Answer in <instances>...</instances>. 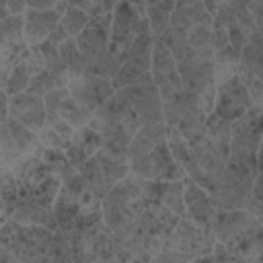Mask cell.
I'll list each match as a JSON object with an SVG mask.
<instances>
[{
	"instance_id": "33",
	"label": "cell",
	"mask_w": 263,
	"mask_h": 263,
	"mask_svg": "<svg viewBox=\"0 0 263 263\" xmlns=\"http://www.w3.org/2000/svg\"><path fill=\"white\" fill-rule=\"evenodd\" d=\"M144 74H146V72H142L140 68H136V66H132V64L125 62V64L121 66V70L115 74V78L111 80V84H113L115 92H119V90H123V88H127V86H132V84H136Z\"/></svg>"
},
{
	"instance_id": "40",
	"label": "cell",
	"mask_w": 263,
	"mask_h": 263,
	"mask_svg": "<svg viewBox=\"0 0 263 263\" xmlns=\"http://www.w3.org/2000/svg\"><path fill=\"white\" fill-rule=\"evenodd\" d=\"M31 10H51L55 6V0H27Z\"/></svg>"
},
{
	"instance_id": "31",
	"label": "cell",
	"mask_w": 263,
	"mask_h": 263,
	"mask_svg": "<svg viewBox=\"0 0 263 263\" xmlns=\"http://www.w3.org/2000/svg\"><path fill=\"white\" fill-rule=\"evenodd\" d=\"M60 119L68 121L72 127H84L90 123L92 119V113H88L86 109H82L72 97H68L64 103H62V109H60Z\"/></svg>"
},
{
	"instance_id": "32",
	"label": "cell",
	"mask_w": 263,
	"mask_h": 263,
	"mask_svg": "<svg viewBox=\"0 0 263 263\" xmlns=\"http://www.w3.org/2000/svg\"><path fill=\"white\" fill-rule=\"evenodd\" d=\"M25 39V14H10L0 21V43Z\"/></svg>"
},
{
	"instance_id": "29",
	"label": "cell",
	"mask_w": 263,
	"mask_h": 263,
	"mask_svg": "<svg viewBox=\"0 0 263 263\" xmlns=\"http://www.w3.org/2000/svg\"><path fill=\"white\" fill-rule=\"evenodd\" d=\"M247 210L263 224V140H261V148H259V156H257V179H255Z\"/></svg>"
},
{
	"instance_id": "34",
	"label": "cell",
	"mask_w": 263,
	"mask_h": 263,
	"mask_svg": "<svg viewBox=\"0 0 263 263\" xmlns=\"http://www.w3.org/2000/svg\"><path fill=\"white\" fill-rule=\"evenodd\" d=\"M70 97L68 88H58V90H51L43 97L45 101V111H47V123H53L55 119H60V109H62V103Z\"/></svg>"
},
{
	"instance_id": "20",
	"label": "cell",
	"mask_w": 263,
	"mask_h": 263,
	"mask_svg": "<svg viewBox=\"0 0 263 263\" xmlns=\"http://www.w3.org/2000/svg\"><path fill=\"white\" fill-rule=\"evenodd\" d=\"M8 111L12 119H16L18 123L27 125L37 134L47 125V111H45L43 97H37L31 92L14 95L8 99Z\"/></svg>"
},
{
	"instance_id": "5",
	"label": "cell",
	"mask_w": 263,
	"mask_h": 263,
	"mask_svg": "<svg viewBox=\"0 0 263 263\" xmlns=\"http://www.w3.org/2000/svg\"><path fill=\"white\" fill-rule=\"evenodd\" d=\"M160 43H164L166 47H171L175 60H177V70L183 82V88L195 95H205L210 90H216L218 86V66H216V58H214V49L212 47H191L183 41H177L171 35V29L156 39Z\"/></svg>"
},
{
	"instance_id": "17",
	"label": "cell",
	"mask_w": 263,
	"mask_h": 263,
	"mask_svg": "<svg viewBox=\"0 0 263 263\" xmlns=\"http://www.w3.org/2000/svg\"><path fill=\"white\" fill-rule=\"evenodd\" d=\"M68 92L70 97L88 113H97L113 95L115 88L111 84V80L95 76V74H82L78 78H72L68 84Z\"/></svg>"
},
{
	"instance_id": "25",
	"label": "cell",
	"mask_w": 263,
	"mask_h": 263,
	"mask_svg": "<svg viewBox=\"0 0 263 263\" xmlns=\"http://www.w3.org/2000/svg\"><path fill=\"white\" fill-rule=\"evenodd\" d=\"M41 68L31 60V55H27L18 66L12 68L10 76H8V82L2 86V92H6L8 97H14V95H23L29 90L31 86V80L35 78V74H39Z\"/></svg>"
},
{
	"instance_id": "7",
	"label": "cell",
	"mask_w": 263,
	"mask_h": 263,
	"mask_svg": "<svg viewBox=\"0 0 263 263\" xmlns=\"http://www.w3.org/2000/svg\"><path fill=\"white\" fill-rule=\"evenodd\" d=\"M160 97H162L164 123L171 134H177L183 140H191L193 136L205 129L208 109L199 95L189 92L185 88L183 90L166 88L160 90Z\"/></svg>"
},
{
	"instance_id": "36",
	"label": "cell",
	"mask_w": 263,
	"mask_h": 263,
	"mask_svg": "<svg viewBox=\"0 0 263 263\" xmlns=\"http://www.w3.org/2000/svg\"><path fill=\"white\" fill-rule=\"evenodd\" d=\"M37 136H39V144H43V146H47V148H55V150H64V152H66V148H68V142H66L53 127H49V125H45Z\"/></svg>"
},
{
	"instance_id": "3",
	"label": "cell",
	"mask_w": 263,
	"mask_h": 263,
	"mask_svg": "<svg viewBox=\"0 0 263 263\" xmlns=\"http://www.w3.org/2000/svg\"><path fill=\"white\" fill-rule=\"evenodd\" d=\"M257 31L247 2H220L212 25V49L218 72H234L249 37Z\"/></svg>"
},
{
	"instance_id": "13",
	"label": "cell",
	"mask_w": 263,
	"mask_h": 263,
	"mask_svg": "<svg viewBox=\"0 0 263 263\" xmlns=\"http://www.w3.org/2000/svg\"><path fill=\"white\" fill-rule=\"evenodd\" d=\"M121 97L132 105V109L138 113L142 127L144 125H156L164 121V113H162V97L160 90L156 86V82L152 80L150 72H146L136 84L119 90Z\"/></svg>"
},
{
	"instance_id": "10",
	"label": "cell",
	"mask_w": 263,
	"mask_h": 263,
	"mask_svg": "<svg viewBox=\"0 0 263 263\" xmlns=\"http://www.w3.org/2000/svg\"><path fill=\"white\" fill-rule=\"evenodd\" d=\"M76 171L88 181V185L92 187V191L97 193V197L101 201L119 181H123L125 177L132 175L127 158L113 156V154L105 152L103 148L92 158H88L84 164H80Z\"/></svg>"
},
{
	"instance_id": "14",
	"label": "cell",
	"mask_w": 263,
	"mask_h": 263,
	"mask_svg": "<svg viewBox=\"0 0 263 263\" xmlns=\"http://www.w3.org/2000/svg\"><path fill=\"white\" fill-rule=\"evenodd\" d=\"M236 74L249 88L255 105L263 109V37L259 31L249 37L236 66Z\"/></svg>"
},
{
	"instance_id": "24",
	"label": "cell",
	"mask_w": 263,
	"mask_h": 263,
	"mask_svg": "<svg viewBox=\"0 0 263 263\" xmlns=\"http://www.w3.org/2000/svg\"><path fill=\"white\" fill-rule=\"evenodd\" d=\"M154 35H152V29L150 25L146 29L140 31V35L132 41V45L125 49V62L140 68L142 72H150V66H152V51H154Z\"/></svg>"
},
{
	"instance_id": "37",
	"label": "cell",
	"mask_w": 263,
	"mask_h": 263,
	"mask_svg": "<svg viewBox=\"0 0 263 263\" xmlns=\"http://www.w3.org/2000/svg\"><path fill=\"white\" fill-rule=\"evenodd\" d=\"M212 261L214 263H245L234 251H230L226 245L222 242H214V249H212Z\"/></svg>"
},
{
	"instance_id": "4",
	"label": "cell",
	"mask_w": 263,
	"mask_h": 263,
	"mask_svg": "<svg viewBox=\"0 0 263 263\" xmlns=\"http://www.w3.org/2000/svg\"><path fill=\"white\" fill-rule=\"evenodd\" d=\"M95 127L103 138V150L127 158L129 144L134 136L142 129V121L138 113L132 109V105L121 97V92H115L90 119L88 123Z\"/></svg>"
},
{
	"instance_id": "16",
	"label": "cell",
	"mask_w": 263,
	"mask_h": 263,
	"mask_svg": "<svg viewBox=\"0 0 263 263\" xmlns=\"http://www.w3.org/2000/svg\"><path fill=\"white\" fill-rule=\"evenodd\" d=\"M257 218L245 208V210H218L214 224H212V236L226 245L228 249L236 247L255 226Z\"/></svg>"
},
{
	"instance_id": "1",
	"label": "cell",
	"mask_w": 263,
	"mask_h": 263,
	"mask_svg": "<svg viewBox=\"0 0 263 263\" xmlns=\"http://www.w3.org/2000/svg\"><path fill=\"white\" fill-rule=\"evenodd\" d=\"M58 230L68 238H76L103 222V205L88 181L72 166L62 177V189L53 203Z\"/></svg>"
},
{
	"instance_id": "30",
	"label": "cell",
	"mask_w": 263,
	"mask_h": 263,
	"mask_svg": "<svg viewBox=\"0 0 263 263\" xmlns=\"http://www.w3.org/2000/svg\"><path fill=\"white\" fill-rule=\"evenodd\" d=\"M90 21H92V18H90L82 8H78V6H74V4L70 2V8H68L66 14L60 18V25L66 29L68 37H78V35L88 27Z\"/></svg>"
},
{
	"instance_id": "23",
	"label": "cell",
	"mask_w": 263,
	"mask_h": 263,
	"mask_svg": "<svg viewBox=\"0 0 263 263\" xmlns=\"http://www.w3.org/2000/svg\"><path fill=\"white\" fill-rule=\"evenodd\" d=\"M60 27V14L51 10H27L25 12V39L27 43L39 45L49 39V35Z\"/></svg>"
},
{
	"instance_id": "6",
	"label": "cell",
	"mask_w": 263,
	"mask_h": 263,
	"mask_svg": "<svg viewBox=\"0 0 263 263\" xmlns=\"http://www.w3.org/2000/svg\"><path fill=\"white\" fill-rule=\"evenodd\" d=\"M263 140V109L253 107L245 117L232 123L230 148H228V171L242 181L255 185L257 179V156Z\"/></svg>"
},
{
	"instance_id": "26",
	"label": "cell",
	"mask_w": 263,
	"mask_h": 263,
	"mask_svg": "<svg viewBox=\"0 0 263 263\" xmlns=\"http://www.w3.org/2000/svg\"><path fill=\"white\" fill-rule=\"evenodd\" d=\"M177 2L173 0H158V2H146V16L152 29L154 39H160L171 29V16Z\"/></svg>"
},
{
	"instance_id": "22",
	"label": "cell",
	"mask_w": 263,
	"mask_h": 263,
	"mask_svg": "<svg viewBox=\"0 0 263 263\" xmlns=\"http://www.w3.org/2000/svg\"><path fill=\"white\" fill-rule=\"evenodd\" d=\"M103 148V138L101 134L90 127V125H84V127H78L66 148V158L68 162L78 168L80 164H84L88 158H92L99 150Z\"/></svg>"
},
{
	"instance_id": "12",
	"label": "cell",
	"mask_w": 263,
	"mask_h": 263,
	"mask_svg": "<svg viewBox=\"0 0 263 263\" xmlns=\"http://www.w3.org/2000/svg\"><path fill=\"white\" fill-rule=\"evenodd\" d=\"M150 23L146 16V2H117L113 10L109 51L123 55L125 49L132 45V41Z\"/></svg>"
},
{
	"instance_id": "27",
	"label": "cell",
	"mask_w": 263,
	"mask_h": 263,
	"mask_svg": "<svg viewBox=\"0 0 263 263\" xmlns=\"http://www.w3.org/2000/svg\"><path fill=\"white\" fill-rule=\"evenodd\" d=\"M60 55H62V62L66 66V72H68L70 80L86 74V68H88L86 66V58L82 55V51H80V47H78V43H76L74 37L66 39L60 45Z\"/></svg>"
},
{
	"instance_id": "28",
	"label": "cell",
	"mask_w": 263,
	"mask_h": 263,
	"mask_svg": "<svg viewBox=\"0 0 263 263\" xmlns=\"http://www.w3.org/2000/svg\"><path fill=\"white\" fill-rule=\"evenodd\" d=\"M68 84H70V76L68 74H60V72H51V70H41L31 80V86H29L27 92L37 95V97H45L51 90L68 88Z\"/></svg>"
},
{
	"instance_id": "35",
	"label": "cell",
	"mask_w": 263,
	"mask_h": 263,
	"mask_svg": "<svg viewBox=\"0 0 263 263\" xmlns=\"http://www.w3.org/2000/svg\"><path fill=\"white\" fill-rule=\"evenodd\" d=\"M74 6L82 8L90 18H101L107 14H113L115 10V2H78V0H70Z\"/></svg>"
},
{
	"instance_id": "11",
	"label": "cell",
	"mask_w": 263,
	"mask_h": 263,
	"mask_svg": "<svg viewBox=\"0 0 263 263\" xmlns=\"http://www.w3.org/2000/svg\"><path fill=\"white\" fill-rule=\"evenodd\" d=\"M253 107H255V101H253L249 88L245 86V82L238 78L236 70L218 78L216 103H214V111H212L216 117H220L228 123H234L240 117H245Z\"/></svg>"
},
{
	"instance_id": "15",
	"label": "cell",
	"mask_w": 263,
	"mask_h": 263,
	"mask_svg": "<svg viewBox=\"0 0 263 263\" xmlns=\"http://www.w3.org/2000/svg\"><path fill=\"white\" fill-rule=\"evenodd\" d=\"M0 138H2V166H12L14 162L31 154L39 144L37 132L29 129L27 125L18 123L12 117L0 121Z\"/></svg>"
},
{
	"instance_id": "19",
	"label": "cell",
	"mask_w": 263,
	"mask_h": 263,
	"mask_svg": "<svg viewBox=\"0 0 263 263\" xmlns=\"http://www.w3.org/2000/svg\"><path fill=\"white\" fill-rule=\"evenodd\" d=\"M185 181V218H189L193 224H197L199 228L212 232V224L218 212V205L212 197V193L203 187H199L197 183H193L191 179H183Z\"/></svg>"
},
{
	"instance_id": "39",
	"label": "cell",
	"mask_w": 263,
	"mask_h": 263,
	"mask_svg": "<svg viewBox=\"0 0 263 263\" xmlns=\"http://www.w3.org/2000/svg\"><path fill=\"white\" fill-rule=\"evenodd\" d=\"M6 6L10 10V14H25L29 10L27 0H6Z\"/></svg>"
},
{
	"instance_id": "38",
	"label": "cell",
	"mask_w": 263,
	"mask_h": 263,
	"mask_svg": "<svg viewBox=\"0 0 263 263\" xmlns=\"http://www.w3.org/2000/svg\"><path fill=\"white\" fill-rule=\"evenodd\" d=\"M47 125L53 127V129H55L68 144H70V140H72V136H74V132H76V127H72V125H70L68 121H64V119H55L53 123H47Z\"/></svg>"
},
{
	"instance_id": "18",
	"label": "cell",
	"mask_w": 263,
	"mask_h": 263,
	"mask_svg": "<svg viewBox=\"0 0 263 263\" xmlns=\"http://www.w3.org/2000/svg\"><path fill=\"white\" fill-rule=\"evenodd\" d=\"M253 193V185L236 177L232 171H226L216 179L212 197L218 205V210H245L249 205Z\"/></svg>"
},
{
	"instance_id": "2",
	"label": "cell",
	"mask_w": 263,
	"mask_h": 263,
	"mask_svg": "<svg viewBox=\"0 0 263 263\" xmlns=\"http://www.w3.org/2000/svg\"><path fill=\"white\" fill-rule=\"evenodd\" d=\"M127 162L134 177L144 181H183L185 171L175 160L168 146L166 123L144 125L132 140Z\"/></svg>"
},
{
	"instance_id": "8",
	"label": "cell",
	"mask_w": 263,
	"mask_h": 263,
	"mask_svg": "<svg viewBox=\"0 0 263 263\" xmlns=\"http://www.w3.org/2000/svg\"><path fill=\"white\" fill-rule=\"evenodd\" d=\"M214 242L212 232L199 228L189 218H181L162 251L150 263H193L199 257L212 255Z\"/></svg>"
},
{
	"instance_id": "9",
	"label": "cell",
	"mask_w": 263,
	"mask_h": 263,
	"mask_svg": "<svg viewBox=\"0 0 263 263\" xmlns=\"http://www.w3.org/2000/svg\"><path fill=\"white\" fill-rule=\"evenodd\" d=\"M2 247L8 249L18 263H45L51 253L53 230L45 226H27L16 222L2 224Z\"/></svg>"
},
{
	"instance_id": "21",
	"label": "cell",
	"mask_w": 263,
	"mask_h": 263,
	"mask_svg": "<svg viewBox=\"0 0 263 263\" xmlns=\"http://www.w3.org/2000/svg\"><path fill=\"white\" fill-rule=\"evenodd\" d=\"M150 76L156 82L158 90H166V88L183 90V82H181V76H179V70H177V60H175L171 47H166L160 41L154 43Z\"/></svg>"
}]
</instances>
